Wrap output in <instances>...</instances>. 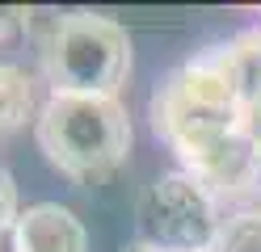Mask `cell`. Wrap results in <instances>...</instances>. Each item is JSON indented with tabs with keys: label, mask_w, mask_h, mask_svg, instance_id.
Masks as SVG:
<instances>
[{
	"label": "cell",
	"mask_w": 261,
	"mask_h": 252,
	"mask_svg": "<svg viewBox=\"0 0 261 252\" xmlns=\"http://www.w3.org/2000/svg\"><path fill=\"white\" fill-rule=\"evenodd\" d=\"M0 252H21V248H17V231H13V227L0 231Z\"/></svg>",
	"instance_id": "cell-13"
},
{
	"label": "cell",
	"mask_w": 261,
	"mask_h": 252,
	"mask_svg": "<svg viewBox=\"0 0 261 252\" xmlns=\"http://www.w3.org/2000/svg\"><path fill=\"white\" fill-rule=\"evenodd\" d=\"M17 248L21 252H89L85 223L59 202H38L17 214Z\"/></svg>",
	"instance_id": "cell-6"
},
{
	"label": "cell",
	"mask_w": 261,
	"mask_h": 252,
	"mask_svg": "<svg viewBox=\"0 0 261 252\" xmlns=\"http://www.w3.org/2000/svg\"><path fill=\"white\" fill-rule=\"evenodd\" d=\"M30 25V9H21V5H0V42H9L17 30H25Z\"/></svg>",
	"instance_id": "cell-12"
},
{
	"label": "cell",
	"mask_w": 261,
	"mask_h": 252,
	"mask_svg": "<svg viewBox=\"0 0 261 252\" xmlns=\"http://www.w3.org/2000/svg\"><path fill=\"white\" fill-rule=\"evenodd\" d=\"M126 252H165V248H156V244H148V240H139V244H130Z\"/></svg>",
	"instance_id": "cell-14"
},
{
	"label": "cell",
	"mask_w": 261,
	"mask_h": 252,
	"mask_svg": "<svg viewBox=\"0 0 261 252\" xmlns=\"http://www.w3.org/2000/svg\"><path fill=\"white\" fill-rule=\"evenodd\" d=\"M17 185H13V177L0 168V231H9L13 223H17Z\"/></svg>",
	"instance_id": "cell-10"
},
{
	"label": "cell",
	"mask_w": 261,
	"mask_h": 252,
	"mask_svg": "<svg viewBox=\"0 0 261 252\" xmlns=\"http://www.w3.org/2000/svg\"><path fill=\"white\" fill-rule=\"evenodd\" d=\"M215 252H261V210H240L223 218Z\"/></svg>",
	"instance_id": "cell-9"
},
{
	"label": "cell",
	"mask_w": 261,
	"mask_h": 252,
	"mask_svg": "<svg viewBox=\"0 0 261 252\" xmlns=\"http://www.w3.org/2000/svg\"><path fill=\"white\" fill-rule=\"evenodd\" d=\"M38 147L76 185L110 181L130 156V118L118 97H68L51 93L38 109Z\"/></svg>",
	"instance_id": "cell-1"
},
{
	"label": "cell",
	"mask_w": 261,
	"mask_h": 252,
	"mask_svg": "<svg viewBox=\"0 0 261 252\" xmlns=\"http://www.w3.org/2000/svg\"><path fill=\"white\" fill-rule=\"evenodd\" d=\"M240 130H244V139L253 143V151L261 156V97L240 105Z\"/></svg>",
	"instance_id": "cell-11"
},
{
	"label": "cell",
	"mask_w": 261,
	"mask_h": 252,
	"mask_svg": "<svg viewBox=\"0 0 261 252\" xmlns=\"http://www.w3.org/2000/svg\"><path fill=\"white\" fill-rule=\"evenodd\" d=\"M211 55L219 59V67L227 72V80L236 84L240 105H244V101H253V97H261V30L236 34L232 42L215 46Z\"/></svg>",
	"instance_id": "cell-7"
},
{
	"label": "cell",
	"mask_w": 261,
	"mask_h": 252,
	"mask_svg": "<svg viewBox=\"0 0 261 252\" xmlns=\"http://www.w3.org/2000/svg\"><path fill=\"white\" fill-rule=\"evenodd\" d=\"M211 252H215V248H211Z\"/></svg>",
	"instance_id": "cell-15"
},
{
	"label": "cell",
	"mask_w": 261,
	"mask_h": 252,
	"mask_svg": "<svg viewBox=\"0 0 261 252\" xmlns=\"http://www.w3.org/2000/svg\"><path fill=\"white\" fill-rule=\"evenodd\" d=\"M38 59L51 93L114 97L130 76V38L101 13H59L38 30Z\"/></svg>",
	"instance_id": "cell-2"
},
{
	"label": "cell",
	"mask_w": 261,
	"mask_h": 252,
	"mask_svg": "<svg viewBox=\"0 0 261 252\" xmlns=\"http://www.w3.org/2000/svg\"><path fill=\"white\" fill-rule=\"evenodd\" d=\"M181 173H190L215 202L253 198L257 185H261V156L253 151V143L244 139V130H232V134H223V139L181 156Z\"/></svg>",
	"instance_id": "cell-5"
},
{
	"label": "cell",
	"mask_w": 261,
	"mask_h": 252,
	"mask_svg": "<svg viewBox=\"0 0 261 252\" xmlns=\"http://www.w3.org/2000/svg\"><path fill=\"white\" fill-rule=\"evenodd\" d=\"M34 114V80L21 67L0 63V139H9L13 130H21Z\"/></svg>",
	"instance_id": "cell-8"
},
{
	"label": "cell",
	"mask_w": 261,
	"mask_h": 252,
	"mask_svg": "<svg viewBox=\"0 0 261 252\" xmlns=\"http://www.w3.org/2000/svg\"><path fill=\"white\" fill-rule=\"evenodd\" d=\"M219 227V202L181 168L156 177L139 198V231L165 252H211Z\"/></svg>",
	"instance_id": "cell-4"
},
{
	"label": "cell",
	"mask_w": 261,
	"mask_h": 252,
	"mask_svg": "<svg viewBox=\"0 0 261 252\" xmlns=\"http://www.w3.org/2000/svg\"><path fill=\"white\" fill-rule=\"evenodd\" d=\"M152 130L177 156H190L240 130V93L211 50L173 72L152 93Z\"/></svg>",
	"instance_id": "cell-3"
}]
</instances>
